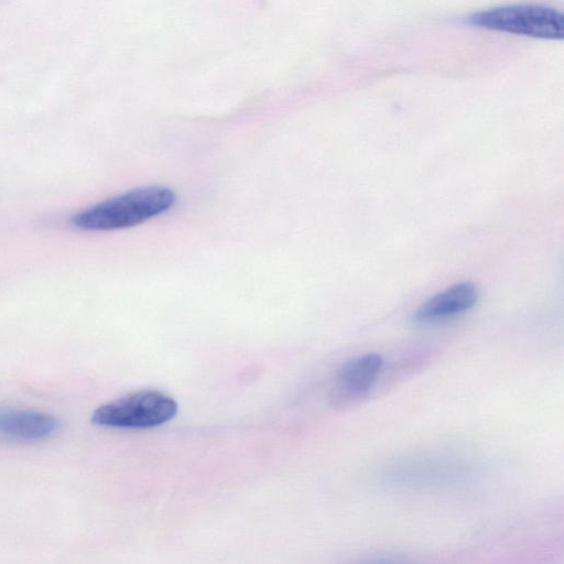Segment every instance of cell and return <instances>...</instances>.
I'll return each instance as SVG.
<instances>
[{
  "label": "cell",
  "mask_w": 564,
  "mask_h": 564,
  "mask_svg": "<svg viewBox=\"0 0 564 564\" xmlns=\"http://www.w3.org/2000/svg\"><path fill=\"white\" fill-rule=\"evenodd\" d=\"M382 366L383 358L376 352L347 360L333 380L328 395L330 406L335 410L358 406L376 390Z\"/></svg>",
  "instance_id": "cell-4"
},
{
  "label": "cell",
  "mask_w": 564,
  "mask_h": 564,
  "mask_svg": "<svg viewBox=\"0 0 564 564\" xmlns=\"http://www.w3.org/2000/svg\"><path fill=\"white\" fill-rule=\"evenodd\" d=\"M175 200V193L169 187H139L87 207L70 221L77 229L87 231L123 229L165 213Z\"/></svg>",
  "instance_id": "cell-1"
},
{
  "label": "cell",
  "mask_w": 564,
  "mask_h": 564,
  "mask_svg": "<svg viewBox=\"0 0 564 564\" xmlns=\"http://www.w3.org/2000/svg\"><path fill=\"white\" fill-rule=\"evenodd\" d=\"M177 403L159 391H139L100 405L91 415L99 426L116 429L155 427L172 420Z\"/></svg>",
  "instance_id": "cell-3"
},
{
  "label": "cell",
  "mask_w": 564,
  "mask_h": 564,
  "mask_svg": "<svg viewBox=\"0 0 564 564\" xmlns=\"http://www.w3.org/2000/svg\"><path fill=\"white\" fill-rule=\"evenodd\" d=\"M473 25L513 34L562 39L563 13L544 4H509L475 12L468 17Z\"/></svg>",
  "instance_id": "cell-2"
},
{
  "label": "cell",
  "mask_w": 564,
  "mask_h": 564,
  "mask_svg": "<svg viewBox=\"0 0 564 564\" xmlns=\"http://www.w3.org/2000/svg\"><path fill=\"white\" fill-rule=\"evenodd\" d=\"M383 564H392V563H383Z\"/></svg>",
  "instance_id": "cell-7"
},
{
  "label": "cell",
  "mask_w": 564,
  "mask_h": 564,
  "mask_svg": "<svg viewBox=\"0 0 564 564\" xmlns=\"http://www.w3.org/2000/svg\"><path fill=\"white\" fill-rule=\"evenodd\" d=\"M58 426L57 419L45 412L0 408V435L9 438L37 441L54 434Z\"/></svg>",
  "instance_id": "cell-6"
},
{
  "label": "cell",
  "mask_w": 564,
  "mask_h": 564,
  "mask_svg": "<svg viewBox=\"0 0 564 564\" xmlns=\"http://www.w3.org/2000/svg\"><path fill=\"white\" fill-rule=\"evenodd\" d=\"M478 299L479 290L475 283H455L421 303L413 313V321L427 324L456 316L474 307Z\"/></svg>",
  "instance_id": "cell-5"
}]
</instances>
